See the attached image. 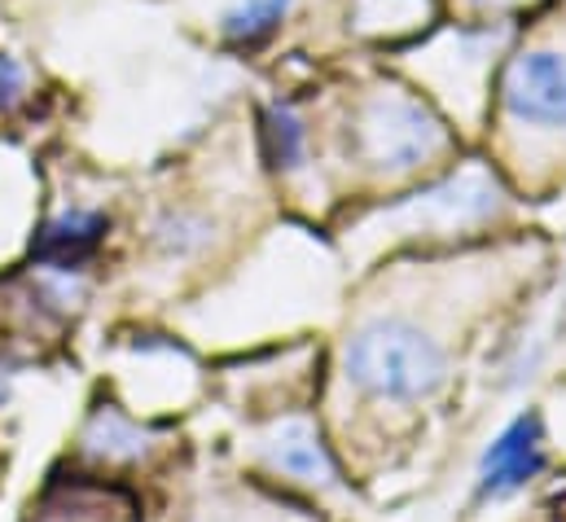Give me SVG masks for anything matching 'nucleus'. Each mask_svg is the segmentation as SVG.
<instances>
[{
  "instance_id": "nucleus-1",
  "label": "nucleus",
  "mask_w": 566,
  "mask_h": 522,
  "mask_svg": "<svg viewBox=\"0 0 566 522\" xmlns=\"http://www.w3.org/2000/svg\"><path fill=\"white\" fill-rule=\"evenodd\" d=\"M443 374L439 343L409 321H374L347 343V378L378 399H426Z\"/></svg>"
},
{
  "instance_id": "nucleus-2",
  "label": "nucleus",
  "mask_w": 566,
  "mask_h": 522,
  "mask_svg": "<svg viewBox=\"0 0 566 522\" xmlns=\"http://www.w3.org/2000/svg\"><path fill=\"white\" fill-rule=\"evenodd\" d=\"M360 140H365V154L369 163L378 167H391V171H409L426 158H434L443 149V128L439 119L409 102V97H382L365 111L360 119Z\"/></svg>"
},
{
  "instance_id": "nucleus-3",
  "label": "nucleus",
  "mask_w": 566,
  "mask_h": 522,
  "mask_svg": "<svg viewBox=\"0 0 566 522\" xmlns=\"http://www.w3.org/2000/svg\"><path fill=\"white\" fill-rule=\"evenodd\" d=\"M501 106L532 128H566V53L527 49L501 75Z\"/></svg>"
},
{
  "instance_id": "nucleus-4",
  "label": "nucleus",
  "mask_w": 566,
  "mask_h": 522,
  "mask_svg": "<svg viewBox=\"0 0 566 522\" xmlns=\"http://www.w3.org/2000/svg\"><path fill=\"white\" fill-rule=\"evenodd\" d=\"M541 470H545V426H541L536 413H523L483 452V461H479V492L483 497H510L527 479H536Z\"/></svg>"
},
{
  "instance_id": "nucleus-5",
  "label": "nucleus",
  "mask_w": 566,
  "mask_h": 522,
  "mask_svg": "<svg viewBox=\"0 0 566 522\" xmlns=\"http://www.w3.org/2000/svg\"><path fill=\"white\" fill-rule=\"evenodd\" d=\"M106 229L111 225L97 211H66V216H57V220H49L40 229V238L31 242V255L40 263H49V268H80L102 247Z\"/></svg>"
},
{
  "instance_id": "nucleus-6",
  "label": "nucleus",
  "mask_w": 566,
  "mask_h": 522,
  "mask_svg": "<svg viewBox=\"0 0 566 522\" xmlns=\"http://www.w3.org/2000/svg\"><path fill=\"white\" fill-rule=\"evenodd\" d=\"M273 466H282L290 479H303V483H334V479H338V470H334L325 443H321L303 421L285 426L282 435H277V443H273Z\"/></svg>"
},
{
  "instance_id": "nucleus-7",
  "label": "nucleus",
  "mask_w": 566,
  "mask_h": 522,
  "mask_svg": "<svg viewBox=\"0 0 566 522\" xmlns=\"http://www.w3.org/2000/svg\"><path fill=\"white\" fill-rule=\"evenodd\" d=\"M290 0H242L238 9L224 13V40L233 49H255L282 27Z\"/></svg>"
},
{
  "instance_id": "nucleus-8",
  "label": "nucleus",
  "mask_w": 566,
  "mask_h": 522,
  "mask_svg": "<svg viewBox=\"0 0 566 522\" xmlns=\"http://www.w3.org/2000/svg\"><path fill=\"white\" fill-rule=\"evenodd\" d=\"M260 140H264V158L273 163V167H298L303 163V124H298V115L290 111V106H269L264 111V124H260Z\"/></svg>"
},
{
  "instance_id": "nucleus-9",
  "label": "nucleus",
  "mask_w": 566,
  "mask_h": 522,
  "mask_svg": "<svg viewBox=\"0 0 566 522\" xmlns=\"http://www.w3.org/2000/svg\"><path fill=\"white\" fill-rule=\"evenodd\" d=\"M207 225L202 220H193V216H171V220H163L158 225V247H167V251H176V255H185V251H193V247H202L207 242Z\"/></svg>"
},
{
  "instance_id": "nucleus-10",
  "label": "nucleus",
  "mask_w": 566,
  "mask_h": 522,
  "mask_svg": "<svg viewBox=\"0 0 566 522\" xmlns=\"http://www.w3.org/2000/svg\"><path fill=\"white\" fill-rule=\"evenodd\" d=\"M22 88H27L22 66H18L13 58H4V53H0V111L18 106V102H22Z\"/></svg>"
},
{
  "instance_id": "nucleus-11",
  "label": "nucleus",
  "mask_w": 566,
  "mask_h": 522,
  "mask_svg": "<svg viewBox=\"0 0 566 522\" xmlns=\"http://www.w3.org/2000/svg\"><path fill=\"white\" fill-rule=\"evenodd\" d=\"M474 4H505V0H474Z\"/></svg>"
}]
</instances>
